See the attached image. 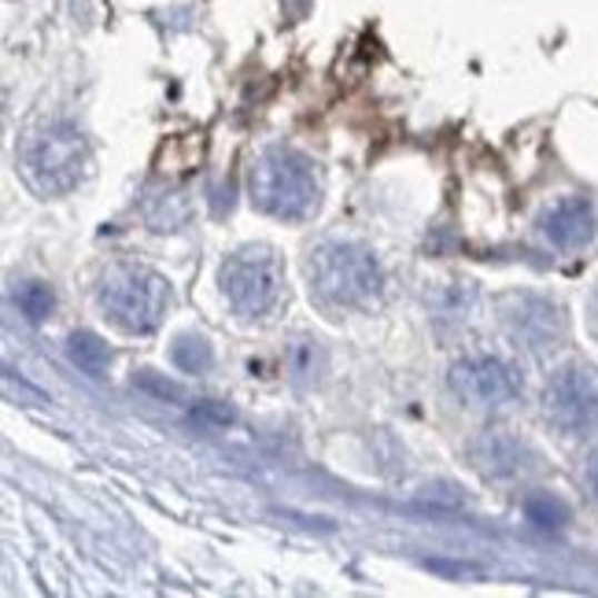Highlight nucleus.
<instances>
[{"label":"nucleus","mask_w":598,"mask_h":598,"mask_svg":"<svg viewBox=\"0 0 598 598\" xmlns=\"http://www.w3.org/2000/svg\"><path fill=\"white\" fill-rule=\"evenodd\" d=\"M248 200L256 211L281 218V222H303L321 203L318 167L303 152L285 144H270L251 159L248 167Z\"/></svg>","instance_id":"nucleus-1"},{"label":"nucleus","mask_w":598,"mask_h":598,"mask_svg":"<svg viewBox=\"0 0 598 598\" xmlns=\"http://www.w3.org/2000/svg\"><path fill=\"white\" fill-rule=\"evenodd\" d=\"M310 289L329 307H370L385 292V267L366 245L321 240L307 259Z\"/></svg>","instance_id":"nucleus-2"},{"label":"nucleus","mask_w":598,"mask_h":598,"mask_svg":"<svg viewBox=\"0 0 598 598\" xmlns=\"http://www.w3.org/2000/svg\"><path fill=\"white\" fill-rule=\"evenodd\" d=\"M19 170L27 186L41 197H63L89 175V144L78 126L49 122L27 133L19 148Z\"/></svg>","instance_id":"nucleus-3"},{"label":"nucleus","mask_w":598,"mask_h":598,"mask_svg":"<svg viewBox=\"0 0 598 598\" xmlns=\"http://www.w3.org/2000/svg\"><path fill=\"white\" fill-rule=\"evenodd\" d=\"M97 303L114 329L130 332V337H148L163 326L167 310L175 303V289L163 273L148 267H111L100 278Z\"/></svg>","instance_id":"nucleus-4"},{"label":"nucleus","mask_w":598,"mask_h":598,"mask_svg":"<svg viewBox=\"0 0 598 598\" xmlns=\"http://www.w3.org/2000/svg\"><path fill=\"white\" fill-rule=\"evenodd\" d=\"M218 285L229 307L240 318H262L281 303L285 289V270L278 251L267 245H245L233 256H226L222 270H218Z\"/></svg>","instance_id":"nucleus-5"},{"label":"nucleus","mask_w":598,"mask_h":598,"mask_svg":"<svg viewBox=\"0 0 598 598\" xmlns=\"http://www.w3.org/2000/svg\"><path fill=\"white\" fill-rule=\"evenodd\" d=\"M544 410L555 429L569 436H588L598 429V373L588 366H566L550 377Z\"/></svg>","instance_id":"nucleus-6"},{"label":"nucleus","mask_w":598,"mask_h":598,"mask_svg":"<svg viewBox=\"0 0 598 598\" xmlns=\"http://www.w3.org/2000/svg\"><path fill=\"white\" fill-rule=\"evenodd\" d=\"M451 392L466 402V407H506L521 396V377L510 362L496 359V355H469L451 366Z\"/></svg>","instance_id":"nucleus-7"},{"label":"nucleus","mask_w":598,"mask_h":598,"mask_svg":"<svg viewBox=\"0 0 598 598\" xmlns=\"http://www.w3.org/2000/svg\"><path fill=\"white\" fill-rule=\"evenodd\" d=\"M502 321H506V329H510L514 340H521L525 348H536V351L555 348L558 337H561L558 307H550V303H544V299H536V296L506 299Z\"/></svg>","instance_id":"nucleus-8"},{"label":"nucleus","mask_w":598,"mask_h":598,"mask_svg":"<svg viewBox=\"0 0 598 598\" xmlns=\"http://www.w3.org/2000/svg\"><path fill=\"white\" fill-rule=\"evenodd\" d=\"M539 226H544V233L555 248L561 251L584 248L595 237V207L584 197H566L547 207Z\"/></svg>","instance_id":"nucleus-9"},{"label":"nucleus","mask_w":598,"mask_h":598,"mask_svg":"<svg viewBox=\"0 0 598 598\" xmlns=\"http://www.w3.org/2000/svg\"><path fill=\"white\" fill-rule=\"evenodd\" d=\"M477 466L485 469L488 477H514L521 469V447H517L510 436L491 432L474 447Z\"/></svg>","instance_id":"nucleus-10"},{"label":"nucleus","mask_w":598,"mask_h":598,"mask_svg":"<svg viewBox=\"0 0 598 598\" xmlns=\"http://www.w3.org/2000/svg\"><path fill=\"white\" fill-rule=\"evenodd\" d=\"M67 355H71V362L89 377H103L111 370V359H114L108 343H103L97 332H89V329H78V332L67 337Z\"/></svg>","instance_id":"nucleus-11"},{"label":"nucleus","mask_w":598,"mask_h":598,"mask_svg":"<svg viewBox=\"0 0 598 598\" xmlns=\"http://www.w3.org/2000/svg\"><path fill=\"white\" fill-rule=\"evenodd\" d=\"M525 521L539 528V532H561V528L572 521V510L555 491H532V496L525 499Z\"/></svg>","instance_id":"nucleus-12"},{"label":"nucleus","mask_w":598,"mask_h":598,"mask_svg":"<svg viewBox=\"0 0 598 598\" xmlns=\"http://www.w3.org/2000/svg\"><path fill=\"white\" fill-rule=\"evenodd\" d=\"M170 359L181 373H207L215 366V348L207 337H197V332H186V337L175 340L170 348Z\"/></svg>","instance_id":"nucleus-13"},{"label":"nucleus","mask_w":598,"mask_h":598,"mask_svg":"<svg viewBox=\"0 0 598 598\" xmlns=\"http://www.w3.org/2000/svg\"><path fill=\"white\" fill-rule=\"evenodd\" d=\"M11 299H16L19 315L27 321H33V326L56 310V292H52V285H44V281H19Z\"/></svg>","instance_id":"nucleus-14"},{"label":"nucleus","mask_w":598,"mask_h":598,"mask_svg":"<svg viewBox=\"0 0 598 598\" xmlns=\"http://www.w3.org/2000/svg\"><path fill=\"white\" fill-rule=\"evenodd\" d=\"M189 413H192V421L207 425V429H226V425L237 421V410L222 399H200Z\"/></svg>","instance_id":"nucleus-15"},{"label":"nucleus","mask_w":598,"mask_h":598,"mask_svg":"<svg viewBox=\"0 0 598 598\" xmlns=\"http://www.w3.org/2000/svg\"><path fill=\"white\" fill-rule=\"evenodd\" d=\"M315 340H296L292 343V377L296 381H303V377H315Z\"/></svg>","instance_id":"nucleus-16"},{"label":"nucleus","mask_w":598,"mask_h":598,"mask_svg":"<svg viewBox=\"0 0 598 598\" xmlns=\"http://www.w3.org/2000/svg\"><path fill=\"white\" fill-rule=\"evenodd\" d=\"M137 385L148 388V392H156L159 399H178V385H170V381H159V377L152 370H141V377H137Z\"/></svg>","instance_id":"nucleus-17"},{"label":"nucleus","mask_w":598,"mask_h":598,"mask_svg":"<svg viewBox=\"0 0 598 598\" xmlns=\"http://www.w3.org/2000/svg\"><path fill=\"white\" fill-rule=\"evenodd\" d=\"M588 488H591V496L598 499V455L591 458V466H588Z\"/></svg>","instance_id":"nucleus-18"},{"label":"nucleus","mask_w":598,"mask_h":598,"mask_svg":"<svg viewBox=\"0 0 598 598\" xmlns=\"http://www.w3.org/2000/svg\"><path fill=\"white\" fill-rule=\"evenodd\" d=\"M591 315H595V326H598V292H595V303H591Z\"/></svg>","instance_id":"nucleus-19"}]
</instances>
